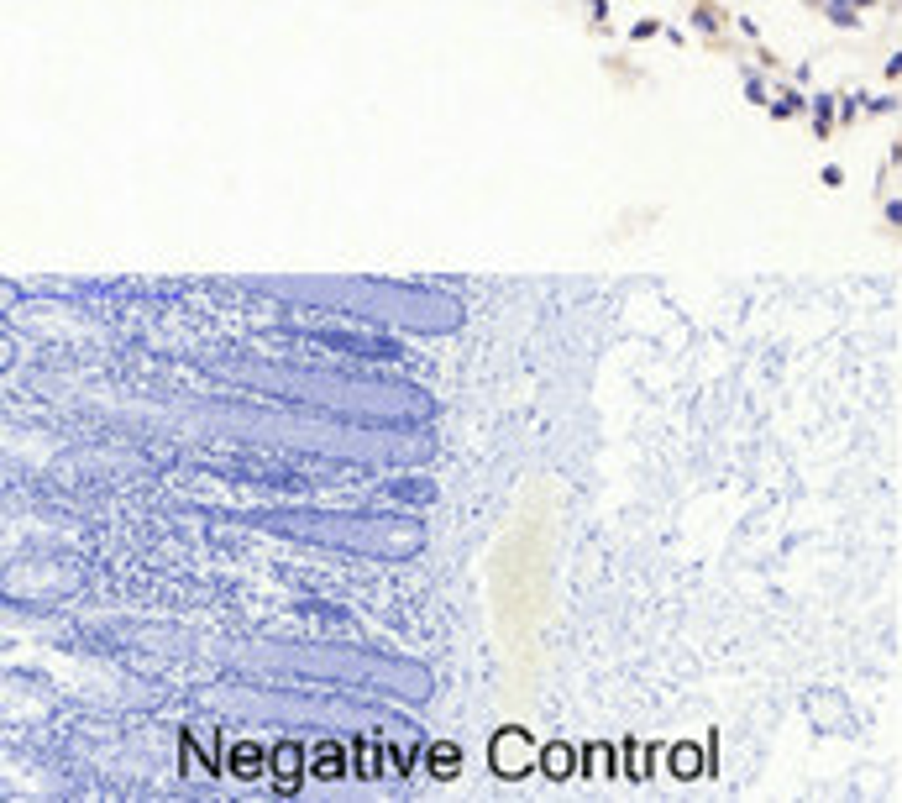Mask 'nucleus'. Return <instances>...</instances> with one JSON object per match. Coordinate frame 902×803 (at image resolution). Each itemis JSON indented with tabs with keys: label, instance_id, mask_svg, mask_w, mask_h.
<instances>
[{
	"label": "nucleus",
	"instance_id": "1",
	"mask_svg": "<svg viewBox=\"0 0 902 803\" xmlns=\"http://www.w3.org/2000/svg\"><path fill=\"white\" fill-rule=\"evenodd\" d=\"M530 735L524 730H499V741H493V772L499 777H519L524 767H530Z\"/></svg>",
	"mask_w": 902,
	"mask_h": 803
},
{
	"label": "nucleus",
	"instance_id": "2",
	"mask_svg": "<svg viewBox=\"0 0 902 803\" xmlns=\"http://www.w3.org/2000/svg\"><path fill=\"white\" fill-rule=\"evenodd\" d=\"M671 772H677V777H693L698 772V751L693 745H677V751H671Z\"/></svg>",
	"mask_w": 902,
	"mask_h": 803
},
{
	"label": "nucleus",
	"instance_id": "3",
	"mask_svg": "<svg viewBox=\"0 0 902 803\" xmlns=\"http://www.w3.org/2000/svg\"><path fill=\"white\" fill-rule=\"evenodd\" d=\"M546 772H551V777L572 772V751H567V745H551V751H546Z\"/></svg>",
	"mask_w": 902,
	"mask_h": 803
},
{
	"label": "nucleus",
	"instance_id": "4",
	"mask_svg": "<svg viewBox=\"0 0 902 803\" xmlns=\"http://www.w3.org/2000/svg\"><path fill=\"white\" fill-rule=\"evenodd\" d=\"M341 751H336V745H326V751H320V761H315V772L320 777H341V761H336Z\"/></svg>",
	"mask_w": 902,
	"mask_h": 803
},
{
	"label": "nucleus",
	"instance_id": "5",
	"mask_svg": "<svg viewBox=\"0 0 902 803\" xmlns=\"http://www.w3.org/2000/svg\"><path fill=\"white\" fill-rule=\"evenodd\" d=\"M258 767H263L258 751H252V745H241V751H236V772H241V777H258Z\"/></svg>",
	"mask_w": 902,
	"mask_h": 803
},
{
	"label": "nucleus",
	"instance_id": "6",
	"mask_svg": "<svg viewBox=\"0 0 902 803\" xmlns=\"http://www.w3.org/2000/svg\"><path fill=\"white\" fill-rule=\"evenodd\" d=\"M430 767H441V772H456V745H436V751H430Z\"/></svg>",
	"mask_w": 902,
	"mask_h": 803
}]
</instances>
